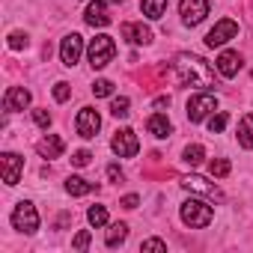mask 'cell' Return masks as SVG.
<instances>
[{
  "mask_svg": "<svg viewBox=\"0 0 253 253\" xmlns=\"http://www.w3.org/2000/svg\"><path fill=\"white\" fill-rule=\"evenodd\" d=\"M226 122H229V116H226L223 110H214V113L209 116V131H211V134H220V131L226 128Z\"/></svg>",
  "mask_w": 253,
  "mask_h": 253,
  "instance_id": "cell-26",
  "label": "cell"
},
{
  "mask_svg": "<svg viewBox=\"0 0 253 253\" xmlns=\"http://www.w3.org/2000/svg\"><path fill=\"white\" fill-rule=\"evenodd\" d=\"M84 21L89 27H107L110 24V12H107V3L104 0H89L86 3V12H84Z\"/></svg>",
  "mask_w": 253,
  "mask_h": 253,
  "instance_id": "cell-14",
  "label": "cell"
},
{
  "mask_svg": "<svg viewBox=\"0 0 253 253\" xmlns=\"http://www.w3.org/2000/svg\"><path fill=\"white\" fill-rule=\"evenodd\" d=\"M203 158H206V149H203L200 143H191V146H185V152H182V161H185L188 167L203 164Z\"/></svg>",
  "mask_w": 253,
  "mask_h": 253,
  "instance_id": "cell-22",
  "label": "cell"
},
{
  "mask_svg": "<svg viewBox=\"0 0 253 253\" xmlns=\"http://www.w3.org/2000/svg\"><path fill=\"white\" fill-rule=\"evenodd\" d=\"M214 110H217V95H211V92H197V95H191V101H188V119H191V122H203V119H209Z\"/></svg>",
  "mask_w": 253,
  "mask_h": 253,
  "instance_id": "cell-5",
  "label": "cell"
},
{
  "mask_svg": "<svg viewBox=\"0 0 253 253\" xmlns=\"http://www.w3.org/2000/svg\"><path fill=\"white\" fill-rule=\"evenodd\" d=\"M89 158H92V155H89L86 149H78V152H72V164H75V167H86V164H89Z\"/></svg>",
  "mask_w": 253,
  "mask_h": 253,
  "instance_id": "cell-33",
  "label": "cell"
},
{
  "mask_svg": "<svg viewBox=\"0 0 253 253\" xmlns=\"http://www.w3.org/2000/svg\"><path fill=\"white\" fill-rule=\"evenodd\" d=\"M140 250L146 253V250H155V253H167V244L161 241V238H146L143 244H140Z\"/></svg>",
  "mask_w": 253,
  "mask_h": 253,
  "instance_id": "cell-30",
  "label": "cell"
},
{
  "mask_svg": "<svg viewBox=\"0 0 253 253\" xmlns=\"http://www.w3.org/2000/svg\"><path fill=\"white\" fill-rule=\"evenodd\" d=\"M92 95H95V98H107V95H113V81L98 78V81L92 84Z\"/></svg>",
  "mask_w": 253,
  "mask_h": 253,
  "instance_id": "cell-27",
  "label": "cell"
},
{
  "mask_svg": "<svg viewBox=\"0 0 253 253\" xmlns=\"http://www.w3.org/2000/svg\"><path fill=\"white\" fill-rule=\"evenodd\" d=\"M69 95H72V86H69L66 81L54 84V98H57V101H69Z\"/></svg>",
  "mask_w": 253,
  "mask_h": 253,
  "instance_id": "cell-31",
  "label": "cell"
},
{
  "mask_svg": "<svg viewBox=\"0 0 253 253\" xmlns=\"http://www.w3.org/2000/svg\"><path fill=\"white\" fill-rule=\"evenodd\" d=\"M125 238H128V223H110V229H107V238H104V244L107 247H119Z\"/></svg>",
  "mask_w": 253,
  "mask_h": 253,
  "instance_id": "cell-21",
  "label": "cell"
},
{
  "mask_svg": "<svg viewBox=\"0 0 253 253\" xmlns=\"http://www.w3.org/2000/svg\"><path fill=\"white\" fill-rule=\"evenodd\" d=\"M81 54H84V39H81L78 33L63 36V42H60V60H63V66L72 69V66L81 60Z\"/></svg>",
  "mask_w": 253,
  "mask_h": 253,
  "instance_id": "cell-12",
  "label": "cell"
},
{
  "mask_svg": "<svg viewBox=\"0 0 253 253\" xmlns=\"http://www.w3.org/2000/svg\"><path fill=\"white\" fill-rule=\"evenodd\" d=\"M137 203H140V197H137V194H128V197H122L119 206H122V209H137Z\"/></svg>",
  "mask_w": 253,
  "mask_h": 253,
  "instance_id": "cell-35",
  "label": "cell"
},
{
  "mask_svg": "<svg viewBox=\"0 0 253 253\" xmlns=\"http://www.w3.org/2000/svg\"><path fill=\"white\" fill-rule=\"evenodd\" d=\"M238 143H241V149H253V110L244 113L238 122Z\"/></svg>",
  "mask_w": 253,
  "mask_h": 253,
  "instance_id": "cell-20",
  "label": "cell"
},
{
  "mask_svg": "<svg viewBox=\"0 0 253 253\" xmlns=\"http://www.w3.org/2000/svg\"><path fill=\"white\" fill-rule=\"evenodd\" d=\"M36 152H39L42 158H60V155L66 152V140L57 137V134H45V137L36 143Z\"/></svg>",
  "mask_w": 253,
  "mask_h": 253,
  "instance_id": "cell-17",
  "label": "cell"
},
{
  "mask_svg": "<svg viewBox=\"0 0 253 253\" xmlns=\"http://www.w3.org/2000/svg\"><path fill=\"white\" fill-rule=\"evenodd\" d=\"M12 226H15L18 232L33 235V232L39 229V211H36V206L27 203V200H21V203L12 209Z\"/></svg>",
  "mask_w": 253,
  "mask_h": 253,
  "instance_id": "cell-4",
  "label": "cell"
},
{
  "mask_svg": "<svg viewBox=\"0 0 253 253\" xmlns=\"http://www.w3.org/2000/svg\"><path fill=\"white\" fill-rule=\"evenodd\" d=\"M122 39H128L131 45H149L152 42V30L143 21H125L122 24Z\"/></svg>",
  "mask_w": 253,
  "mask_h": 253,
  "instance_id": "cell-13",
  "label": "cell"
},
{
  "mask_svg": "<svg viewBox=\"0 0 253 253\" xmlns=\"http://www.w3.org/2000/svg\"><path fill=\"white\" fill-rule=\"evenodd\" d=\"M128 107H131V101L125 98V95H116V98L110 101V113H113L116 119H125V116H128V113H131Z\"/></svg>",
  "mask_w": 253,
  "mask_h": 253,
  "instance_id": "cell-24",
  "label": "cell"
},
{
  "mask_svg": "<svg viewBox=\"0 0 253 253\" xmlns=\"http://www.w3.org/2000/svg\"><path fill=\"white\" fill-rule=\"evenodd\" d=\"M179 214H182V220H185L191 229H203V226H209L211 217H214L211 206L203 203V200H185L182 209H179Z\"/></svg>",
  "mask_w": 253,
  "mask_h": 253,
  "instance_id": "cell-3",
  "label": "cell"
},
{
  "mask_svg": "<svg viewBox=\"0 0 253 253\" xmlns=\"http://www.w3.org/2000/svg\"><path fill=\"white\" fill-rule=\"evenodd\" d=\"M86 220H89V226H107V209L104 206H92L89 211H86Z\"/></svg>",
  "mask_w": 253,
  "mask_h": 253,
  "instance_id": "cell-25",
  "label": "cell"
},
{
  "mask_svg": "<svg viewBox=\"0 0 253 253\" xmlns=\"http://www.w3.org/2000/svg\"><path fill=\"white\" fill-rule=\"evenodd\" d=\"M107 179H110V182H122V170H119L116 164H110V167H107Z\"/></svg>",
  "mask_w": 253,
  "mask_h": 253,
  "instance_id": "cell-36",
  "label": "cell"
},
{
  "mask_svg": "<svg viewBox=\"0 0 253 253\" xmlns=\"http://www.w3.org/2000/svg\"><path fill=\"white\" fill-rule=\"evenodd\" d=\"M72 247H75V250H86V247H89V232H86V229H84V232H78V235H75V241H72Z\"/></svg>",
  "mask_w": 253,
  "mask_h": 253,
  "instance_id": "cell-34",
  "label": "cell"
},
{
  "mask_svg": "<svg viewBox=\"0 0 253 253\" xmlns=\"http://www.w3.org/2000/svg\"><path fill=\"white\" fill-rule=\"evenodd\" d=\"M113 3H122V0H113Z\"/></svg>",
  "mask_w": 253,
  "mask_h": 253,
  "instance_id": "cell-38",
  "label": "cell"
},
{
  "mask_svg": "<svg viewBox=\"0 0 253 253\" xmlns=\"http://www.w3.org/2000/svg\"><path fill=\"white\" fill-rule=\"evenodd\" d=\"M173 72L182 86H214V69L197 57V54H176L173 57Z\"/></svg>",
  "mask_w": 253,
  "mask_h": 253,
  "instance_id": "cell-1",
  "label": "cell"
},
{
  "mask_svg": "<svg viewBox=\"0 0 253 253\" xmlns=\"http://www.w3.org/2000/svg\"><path fill=\"white\" fill-rule=\"evenodd\" d=\"M182 188H185V191H191V194H203V197H209V200H214V203H223V191H220L214 182H209L206 176L191 173V176H185V179H182Z\"/></svg>",
  "mask_w": 253,
  "mask_h": 253,
  "instance_id": "cell-6",
  "label": "cell"
},
{
  "mask_svg": "<svg viewBox=\"0 0 253 253\" xmlns=\"http://www.w3.org/2000/svg\"><path fill=\"white\" fill-rule=\"evenodd\" d=\"M75 128H78V134H81L84 140H92V137L98 134V128H101L98 110H95V107H81V110H78V119H75Z\"/></svg>",
  "mask_w": 253,
  "mask_h": 253,
  "instance_id": "cell-8",
  "label": "cell"
},
{
  "mask_svg": "<svg viewBox=\"0 0 253 253\" xmlns=\"http://www.w3.org/2000/svg\"><path fill=\"white\" fill-rule=\"evenodd\" d=\"M179 15H182L185 27L203 24L206 15H209V0H182V3H179Z\"/></svg>",
  "mask_w": 253,
  "mask_h": 253,
  "instance_id": "cell-9",
  "label": "cell"
},
{
  "mask_svg": "<svg viewBox=\"0 0 253 253\" xmlns=\"http://www.w3.org/2000/svg\"><path fill=\"white\" fill-rule=\"evenodd\" d=\"M30 104V89L24 86H9L6 95H3V110L6 113H15V110H24Z\"/></svg>",
  "mask_w": 253,
  "mask_h": 253,
  "instance_id": "cell-16",
  "label": "cell"
},
{
  "mask_svg": "<svg viewBox=\"0 0 253 253\" xmlns=\"http://www.w3.org/2000/svg\"><path fill=\"white\" fill-rule=\"evenodd\" d=\"M209 173H211L214 179H223V176H229V161H226V158H214V161L209 164Z\"/></svg>",
  "mask_w": 253,
  "mask_h": 253,
  "instance_id": "cell-28",
  "label": "cell"
},
{
  "mask_svg": "<svg viewBox=\"0 0 253 253\" xmlns=\"http://www.w3.org/2000/svg\"><path fill=\"white\" fill-rule=\"evenodd\" d=\"M27 45H30L27 33H21V30H12V33H9V48H12V51H21V48H27Z\"/></svg>",
  "mask_w": 253,
  "mask_h": 253,
  "instance_id": "cell-29",
  "label": "cell"
},
{
  "mask_svg": "<svg viewBox=\"0 0 253 253\" xmlns=\"http://www.w3.org/2000/svg\"><path fill=\"white\" fill-rule=\"evenodd\" d=\"M113 54H116V42H113V36H107V33H98V36L86 45V60H89L92 69H104V66L113 60Z\"/></svg>",
  "mask_w": 253,
  "mask_h": 253,
  "instance_id": "cell-2",
  "label": "cell"
},
{
  "mask_svg": "<svg viewBox=\"0 0 253 253\" xmlns=\"http://www.w3.org/2000/svg\"><path fill=\"white\" fill-rule=\"evenodd\" d=\"M164 12H167V0H143V15H146V18L155 21V18H161Z\"/></svg>",
  "mask_w": 253,
  "mask_h": 253,
  "instance_id": "cell-23",
  "label": "cell"
},
{
  "mask_svg": "<svg viewBox=\"0 0 253 253\" xmlns=\"http://www.w3.org/2000/svg\"><path fill=\"white\" fill-rule=\"evenodd\" d=\"M146 128H149V134H152V137L164 140V137H170V134H173V122L167 119V113H152V116L146 119Z\"/></svg>",
  "mask_w": 253,
  "mask_h": 253,
  "instance_id": "cell-18",
  "label": "cell"
},
{
  "mask_svg": "<svg viewBox=\"0 0 253 253\" xmlns=\"http://www.w3.org/2000/svg\"><path fill=\"white\" fill-rule=\"evenodd\" d=\"M214 69L220 72V78H235L241 72V54L238 51H220V57L214 60Z\"/></svg>",
  "mask_w": 253,
  "mask_h": 253,
  "instance_id": "cell-15",
  "label": "cell"
},
{
  "mask_svg": "<svg viewBox=\"0 0 253 253\" xmlns=\"http://www.w3.org/2000/svg\"><path fill=\"white\" fill-rule=\"evenodd\" d=\"M110 149H113L119 158H134L137 149H140V140H137L134 128H119V131L113 134V140H110Z\"/></svg>",
  "mask_w": 253,
  "mask_h": 253,
  "instance_id": "cell-7",
  "label": "cell"
},
{
  "mask_svg": "<svg viewBox=\"0 0 253 253\" xmlns=\"http://www.w3.org/2000/svg\"><path fill=\"white\" fill-rule=\"evenodd\" d=\"M92 191H95V182H86L84 176H69L66 179V194H72V197H86Z\"/></svg>",
  "mask_w": 253,
  "mask_h": 253,
  "instance_id": "cell-19",
  "label": "cell"
},
{
  "mask_svg": "<svg viewBox=\"0 0 253 253\" xmlns=\"http://www.w3.org/2000/svg\"><path fill=\"white\" fill-rule=\"evenodd\" d=\"M238 36V24L232 21V18H220L211 30H209V36H206V45L209 48H223L229 39H235Z\"/></svg>",
  "mask_w": 253,
  "mask_h": 253,
  "instance_id": "cell-10",
  "label": "cell"
},
{
  "mask_svg": "<svg viewBox=\"0 0 253 253\" xmlns=\"http://www.w3.org/2000/svg\"><path fill=\"white\" fill-rule=\"evenodd\" d=\"M33 122L39 125V128H48V125H51V113L42 110V107H36V110H33Z\"/></svg>",
  "mask_w": 253,
  "mask_h": 253,
  "instance_id": "cell-32",
  "label": "cell"
},
{
  "mask_svg": "<svg viewBox=\"0 0 253 253\" xmlns=\"http://www.w3.org/2000/svg\"><path fill=\"white\" fill-rule=\"evenodd\" d=\"M0 170H3V182L12 188V185H18V179L24 173V158L15 152H3L0 155Z\"/></svg>",
  "mask_w": 253,
  "mask_h": 253,
  "instance_id": "cell-11",
  "label": "cell"
},
{
  "mask_svg": "<svg viewBox=\"0 0 253 253\" xmlns=\"http://www.w3.org/2000/svg\"><path fill=\"white\" fill-rule=\"evenodd\" d=\"M155 107H170V95H158L155 98Z\"/></svg>",
  "mask_w": 253,
  "mask_h": 253,
  "instance_id": "cell-37",
  "label": "cell"
}]
</instances>
